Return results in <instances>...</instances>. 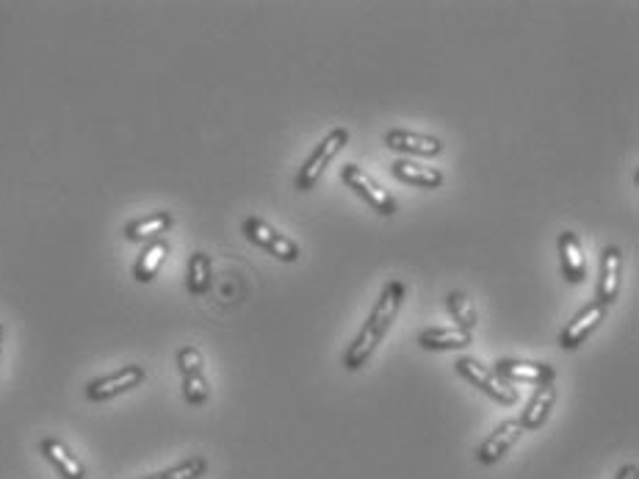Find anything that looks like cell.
Masks as SVG:
<instances>
[{
	"mask_svg": "<svg viewBox=\"0 0 639 479\" xmlns=\"http://www.w3.org/2000/svg\"><path fill=\"white\" fill-rule=\"evenodd\" d=\"M402 300H404L402 280H391L388 286L382 288V294H379L374 311H371V316H368L366 324H363V330L357 333V338L352 341V347L346 349L344 366L349 369V372H357V369H363V366H366L368 358L374 355V349L382 344L385 333L391 330L393 319L399 316Z\"/></svg>",
	"mask_w": 639,
	"mask_h": 479,
	"instance_id": "obj_1",
	"label": "cell"
},
{
	"mask_svg": "<svg viewBox=\"0 0 639 479\" xmlns=\"http://www.w3.org/2000/svg\"><path fill=\"white\" fill-rule=\"evenodd\" d=\"M346 142H349V133H346L344 128H335V131L327 133V136L321 139L319 147L313 150V156L305 161V167L299 169V175H296V189H299V192H310L321 180L327 164L344 150Z\"/></svg>",
	"mask_w": 639,
	"mask_h": 479,
	"instance_id": "obj_2",
	"label": "cell"
},
{
	"mask_svg": "<svg viewBox=\"0 0 639 479\" xmlns=\"http://www.w3.org/2000/svg\"><path fill=\"white\" fill-rule=\"evenodd\" d=\"M457 372H460L468 383H474L476 388H482L487 396H493V399L501 402V405H515V402H518V388H512L501 374H496L493 369H487L485 363H479L476 358L457 360Z\"/></svg>",
	"mask_w": 639,
	"mask_h": 479,
	"instance_id": "obj_3",
	"label": "cell"
},
{
	"mask_svg": "<svg viewBox=\"0 0 639 479\" xmlns=\"http://www.w3.org/2000/svg\"><path fill=\"white\" fill-rule=\"evenodd\" d=\"M178 366L180 377H183V396L189 405H205L208 402V380H205V360L197 347H183L178 352Z\"/></svg>",
	"mask_w": 639,
	"mask_h": 479,
	"instance_id": "obj_4",
	"label": "cell"
},
{
	"mask_svg": "<svg viewBox=\"0 0 639 479\" xmlns=\"http://www.w3.org/2000/svg\"><path fill=\"white\" fill-rule=\"evenodd\" d=\"M341 178L349 189H355L363 200H366L377 214L382 216H393L396 214V203H393V197L388 194V189H382L377 180L368 175L366 169L357 167V164H346L344 172H341Z\"/></svg>",
	"mask_w": 639,
	"mask_h": 479,
	"instance_id": "obj_5",
	"label": "cell"
},
{
	"mask_svg": "<svg viewBox=\"0 0 639 479\" xmlns=\"http://www.w3.org/2000/svg\"><path fill=\"white\" fill-rule=\"evenodd\" d=\"M244 233H247V239L252 244H258L263 247L266 252H272L277 261H283V264H294L296 258H299V247H296V241H291L288 236L283 233H277V230L269 225V222H263V219H247L244 222Z\"/></svg>",
	"mask_w": 639,
	"mask_h": 479,
	"instance_id": "obj_6",
	"label": "cell"
},
{
	"mask_svg": "<svg viewBox=\"0 0 639 479\" xmlns=\"http://www.w3.org/2000/svg\"><path fill=\"white\" fill-rule=\"evenodd\" d=\"M606 313H609V305L604 302H590L584 311H579L573 316V322H568V327L562 330V336H559V347L562 349H576L581 347L587 338L601 327V322L606 319Z\"/></svg>",
	"mask_w": 639,
	"mask_h": 479,
	"instance_id": "obj_7",
	"label": "cell"
},
{
	"mask_svg": "<svg viewBox=\"0 0 639 479\" xmlns=\"http://www.w3.org/2000/svg\"><path fill=\"white\" fill-rule=\"evenodd\" d=\"M144 383V369L142 366H122L119 372L106 374L100 380H92L86 385V396L92 402H106V399H114V396L131 391L136 385Z\"/></svg>",
	"mask_w": 639,
	"mask_h": 479,
	"instance_id": "obj_8",
	"label": "cell"
},
{
	"mask_svg": "<svg viewBox=\"0 0 639 479\" xmlns=\"http://www.w3.org/2000/svg\"><path fill=\"white\" fill-rule=\"evenodd\" d=\"M523 435V427L521 421H504V424H498L496 432H490L485 438V444L476 449V460L479 463H485V466H493L498 463L501 457L507 455L512 446L521 441Z\"/></svg>",
	"mask_w": 639,
	"mask_h": 479,
	"instance_id": "obj_9",
	"label": "cell"
},
{
	"mask_svg": "<svg viewBox=\"0 0 639 479\" xmlns=\"http://www.w3.org/2000/svg\"><path fill=\"white\" fill-rule=\"evenodd\" d=\"M504 380H521V383H554V366L548 363H532V360H501L498 363V372Z\"/></svg>",
	"mask_w": 639,
	"mask_h": 479,
	"instance_id": "obj_10",
	"label": "cell"
},
{
	"mask_svg": "<svg viewBox=\"0 0 639 479\" xmlns=\"http://www.w3.org/2000/svg\"><path fill=\"white\" fill-rule=\"evenodd\" d=\"M559 255H562V272L570 283H581L587 275V261H584V250H581V239L573 230L559 233Z\"/></svg>",
	"mask_w": 639,
	"mask_h": 479,
	"instance_id": "obj_11",
	"label": "cell"
},
{
	"mask_svg": "<svg viewBox=\"0 0 639 479\" xmlns=\"http://www.w3.org/2000/svg\"><path fill=\"white\" fill-rule=\"evenodd\" d=\"M554 402H557V388H554V383L537 385V391H534L532 402L526 405V410H523V416L518 419V421H521L523 432H526V430H540L545 421H548V413H551V408H554Z\"/></svg>",
	"mask_w": 639,
	"mask_h": 479,
	"instance_id": "obj_12",
	"label": "cell"
},
{
	"mask_svg": "<svg viewBox=\"0 0 639 479\" xmlns=\"http://www.w3.org/2000/svg\"><path fill=\"white\" fill-rule=\"evenodd\" d=\"M39 449H42L45 460L53 463V468H56L64 479H86V468H83V463L78 460V457L72 455L67 446L61 444L59 438H45Z\"/></svg>",
	"mask_w": 639,
	"mask_h": 479,
	"instance_id": "obj_13",
	"label": "cell"
},
{
	"mask_svg": "<svg viewBox=\"0 0 639 479\" xmlns=\"http://www.w3.org/2000/svg\"><path fill=\"white\" fill-rule=\"evenodd\" d=\"M385 144L399 153H415V156H438L443 144L435 136H421V133L410 131H388L385 133Z\"/></svg>",
	"mask_w": 639,
	"mask_h": 479,
	"instance_id": "obj_14",
	"label": "cell"
},
{
	"mask_svg": "<svg viewBox=\"0 0 639 479\" xmlns=\"http://www.w3.org/2000/svg\"><path fill=\"white\" fill-rule=\"evenodd\" d=\"M620 269H623V258L617 247H606L604 261H601V286H598V302L612 305L620 294Z\"/></svg>",
	"mask_w": 639,
	"mask_h": 479,
	"instance_id": "obj_15",
	"label": "cell"
},
{
	"mask_svg": "<svg viewBox=\"0 0 639 479\" xmlns=\"http://www.w3.org/2000/svg\"><path fill=\"white\" fill-rule=\"evenodd\" d=\"M471 341H474V333H468L462 327H432L418 338V344L424 349H460L468 347Z\"/></svg>",
	"mask_w": 639,
	"mask_h": 479,
	"instance_id": "obj_16",
	"label": "cell"
},
{
	"mask_svg": "<svg viewBox=\"0 0 639 479\" xmlns=\"http://www.w3.org/2000/svg\"><path fill=\"white\" fill-rule=\"evenodd\" d=\"M393 175L404 183H413V186H421V189H438L443 183V172L435 167H426V164H415V161H396L393 164Z\"/></svg>",
	"mask_w": 639,
	"mask_h": 479,
	"instance_id": "obj_17",
	"label": "cell"
},
{
	"mask_svg": "<svg viewBox=\"0 0 639 479\" xmlns=\"http://www.w3.org/2000/svg\"><path fill=\"white\" fill-rule=\"evenodd\" d=\"M166 255H169V244H166L164 239L150 241V244L144 247L142 255H139L136 266H133V277H136L139 283H150V280L161 272Z\"/></svg>",
	"mask_w": 639,
	"mask_h": 479,
	"instance_id": "obj_18",
	"label": "cell"
},
{
	"mask_svg": "<svg viewBox=\"0 0 639 479\" xmlns=\"http://www.w3.org/2000/svg\"><path fill=\"white\" fill-rule=\"evenodd\" d=\"M169 228H172V216L166 211H158V214L142 216V219L131 222L125 228V236L131 241H155L161 239V233H166Z\"/></svg>",
	"mask_w": 639,
	"mask_h": 479,
	"instance_id": "obj_19",
	"label": "cell"
},
{
	"mask_svg": "<svg viewBox=\"0 0 639 479\" xmlns=\"http://www.w3.org/2000/svg\"><path fill=\"white\" fill-rule=\"evenodd\" d=\"M189 291L194 297H202L208 288H211V258L205 252H194L189 261Z\"/></svg>",
	"mask_w": 639,
	"mask_h": 479,
	"instance_id": "obj_20",
	"label": "cell"
},
{
	"mask_svg": "<svg viewBox=\"0 0 639 479\" xmlns=\"http://www.w3.org/2000/svg\"><path fill=\"white\" fill-rule=\"evenodd\" d=\"M449 311L454 313V322H457V327L468 330V333H474V327L479 324V316H476L474 302L468 300L462 291H451L449 294Z\"/></svg>",
	"mask_w": 639,
	"mask_h": 479,
	"instance_id": "obj_21",
	"label": "cell"
},
{
	"mask_svg": "<svg viewBox=\"0 0 639 479\" xmlns=\"http://www.w3.org/2000/svg\"><path fill=\"white\" fill-rule=\"evenodd\" d=\"M205 471H208V460L205 457H189V460H183L178 466L166 468V471H158V474H150V477L142 479H200L205 477Z\"/></svg>",
	"mask_w": 639,
	"mask_h": 479,
	"instance_id": "obj_22",
	"label": "cell"
},
{
	"mask_svg": "<svg viewBox=\"0 0 639 479\" xmlns=\"http://www.w3.org/2000/svg\"><path fill=\"white\" fill-rule=\"evenodd\" d=\"M617 479H639V468L637 463H631V466H626L620 474H617Z\"/></svg>",
	"mask_w": 639,
	"mask_h": 479,
	"instance_id": "obj_23",
	"label": "cell"
},
{
	"mask_svg": "<svg viewBox=\"0 0 639 479\" xmlns=\"http://www.w3.org/2000/svg\"><path fill=\"white\" fill-rule=\"evenodd\" d=\"M0 347H3V324H0Z\"/></svg>",
	"mask_w": 639,
	"mask_h": 479,
	"instance_id": "obj_24",
	"label": "cell"
}]
</instances>
